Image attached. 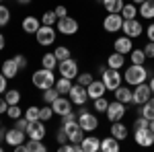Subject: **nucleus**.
Here are the masks:
<instances>
[{
	"mask_svg": "<svg viewBox=\"0 0 154 152\" xmlns=\"http://www.w3.org/2000/svg\"><path fill=\"white\" fill-rule=\"evenodd\" d=\"M150 76V70L144 66V64H131L128 70L123 72V78L130 86H136L140 82H146V78Z\"/></svg>",
	"mask_w": 154,
	"mask_h": 152,
	"instance_id": "obj_1",
	"label": "nucleus"
},
{
	"mask_svg": "<svg viewBox=\"0 0 154 152\" xmlns=\"http://www.w3.org/2000/svg\"><path fill=\"white\" fill-rule=\"evenodd\" d=\"M31 82H33V86H35V88L45 91V88H51V86L56 84V74H54V70H48V68H43V66H41V70L33 72Z\"/></svg>",
	"mask_w": 154,
	"mask_h": 152,
	"instance_id": "obj_2",
	"label": "nucleus"
},
{
	"mask_svg": "<svg viewBox=\"0 0 154 152\" xmlns=\"http://www.w3.org/2000/svg\"><path fill=\"white\" fill-rule=\"evenodd\" d=\"M99 72H101V80L105 82V88L107 91H115L117 86H121V72L115 70V68H99Z\"/></svg>",
	"mask_w": 154,
	"mask_h": 152,
	"instance_id": "obj_3",
	"label": "nucleus"
},
{
	"mask_svg": "<svg viewBox=\"0 0 154 152\" xmlns=\"http://www.w3.org/2000/svg\"><path fill=\"white\" fill-rule=\"evenodd\" d=\"M78 126L84 129V132H95L99 128V119H97L95 113H88L84 105H78Z\"/></svg>",
	"mask_w": 154,
	"mask_h": 152,
	"instance_id": "obj_4",
	"label": "nucleus"
},
{
	"mask_svg": "<svg viewBox=\"0 0 154 152\" xmlns=\"http://www.w3.org/2000/svg\"><path fill=\"white\" fill-rule=\"evenodd\" d=\"M150 97H152V88L146 82H140V84H136L131 88V103L134 105H144Z\"/></svg>",
	"mask_w": 154,
	"mask_h": 152,
	"instance_id": "obj_5",
	"label": "nucleus"
},
{
	"mask_svg": "<svg viewBox=\"0 0 154 152\" xmlns=\"http://www.w3.org/2000/svg\"><path fill=\"white\" fill-rule=\"evenodd\" d=\"M58 72L60 76H64V78H76L80 72H78V62L74 58H68V60H62V62H58Z\"/></svg>",
	"mask_w": 154,
	"mask_h": 152,
	"instance_id": "obj_6",
	"label": "nucleus"
},
{
	"mask_svg": "<svg viewBox=\"0 0 154 152\" xmlns=\"http://www.w3.org/2000/svg\"><path fill=\"white\" fill-rule=\"evenodd\" d=\"M35 37H37V43H39V45L48 47L56 41V29H54L51 25H41V27L37 29Z\"/></svg>",
	"mask_w": 154,
	"mask_h": 152,
	"instance_id": "obj_7",
	"label": "nucleus"
},
{
	"mask_svg": "<svg viewBox=\"0 0 154 152\" xmlns=\"http://www.w3.org/2000/svg\"><path fill=\"white\" fill-rule=\"evenodd\" d=\"M62 128L66 129L68 142H74V144H80V142H82L84 129L78 126V119H76V121H70V123H62Z\"/></svg>",
	"mask_w": 154,
	"mask_h": 152,
	"instance_id": "obj_8",
	"label": "nucleus"
},
{
	"mask_svg": "<svg viewBox=\"0 0 154 152\" xmlns=\"http://www.w3.org/2000/svg\"><path fill=\"white\" fill-rule=\"evenodd\" d=\"M121 25H123L121 12H109L103 21V29L107 33H117V31H121Z\"/></svg>",
	"mask_w": 154,
	"mask_h": 152,
	"instance_id": "obj_9",
	"label": "nucleus"
},
{
	"mask_svg": "<svg viewBox=\"0 0 154 152\" xmlns=\"http://www.w3.org/2000/svg\"><path fill=\"white\" fill-rule=\"evenodd\" d=\"M68 97H70L72 105H84V103L88 101V91H86V86H82V84L76 82V84H72Z\"/></svg>",
	"mask_w": 154,
	"mask_h": 152,
	"instance_id": "obj_10",
	"label": "nucleus"
},
{
	"mask_svg": "<svg viewBox=\"0 0 154 152\" xmlns=\"http://www.w3.org/2000/svg\"><path fill=\"white\" fill-rule=\"evenodd\" d=\"M121 31H123V35L131 37V39H136V37L142 35V23H138V19H123V25H121Z\"/></svg>",
	"mask_w": 154,
	"mask_h": 152,
	"instance_id": "obj_11",
	"label": "nucleus"
},
{
	"mask_svg": "<svg viewBox=\"0 0 154 152\" xmlns=\"http://www.w3.org/2000/svg\"><path fill=\"white\" fill-rule=\"evenodd\" d=\"M58 31L62 35H74V33H78V21L76 19H72V17H64V19H58Z\"/></svg>",
	"mask_w": 154,
	"mask_h": 152,
	"instance_id": "obj_12",
	"label": "nucleus"
},
{
	"mask_svg": "<svg viewBox=\"0 0 154 152\" xmlns=\"http://www.w3.org/2000/svg\"><path fill=\"white\" fill-rule=\"evenodd\" d=\"M48 134V128H45V121L37 119V121H29V128H27V136L31 140H43Z\"/></svg>",
	"mask_w": 154,
	"mask_h": 152,
	"instance_id": "obj_13",
	"label": "nucleus"
},
{
	"mask_svg": "<svg viewBox=\"0 0 154 152\" xmlns=\"http://www.w3.org/2000/svg\"><path fill=\"white\" fill-rule=\"evenodd\" d=\"M134 140H136L138 146L148 148V146L154 144V134L150 132V128H136V132H134Z\"/></svg>",
	"mask_w": 154,
	"mask_h": 152,
	"instance_id": "obj_14",
	"label": "nucleus"
},
{
	"mask_svg": "<svg viewBox=\"0 0 154 152\" xmlns=\"http://www.w3.org/2000/svg\"><path fill=\"white\" fill-rule=\"evenodd\" d=\"M125 105L123 103H119V101H113V103H109V107H107V119L109 121H121L123 119V115H125Z\"/></svg>",
	"mask_w": 154,
	"mask_h": 152,
	"instance_id": "obj_15",
	"label": "nucleus"
},
{
	"mask_svg": "<svg viewBox=\"0 0 154 152\" xmlns=\"http://www.w3.org/2000/svg\"><path fill=\"white\" fill-rule=\"evenodd\" d=\"M51 109H54V115H66V113H70L72 111V101H70V97L66 99L64 95H60L58 99L51 103Z\"/></svg>",
	"mask_w": 154,
	"mask_h": 152,
	"instance_id": "obj_16",
	"label": "nucleus"
},
{
	"mask_svg": "<svg viewBox=\"0 0 154 152\" xmlns=\"http://www.w3.org/2000/svg\"><path fill=\"white\" fill-rule=\"evenodd\" d=\"M113 49L115 51H119V54H123V56H128L131 49H134V43H131V37L128 35H121L117 37L115 41H113Z\"/></svg>",
	"mask_w": 154,
	"mask_h": 152,
	"instance_id": "obj_17",
	"label": "nucleus"
},
{
	"mask_svg": "<svg viewBox=\"0 0 154 152\" xmlns=\"http://www.w3.org/2000/svg\"><path fill=\"white\" fill-rule=\"evenodd\" d=\"M25 134H27V132H23V129H19V128L6 129V144L12 146V148H14V146H19V144H23Z\"/></svg>",
	"mask_w": 154,
	"mask_h": 152,
	"instance_id": "obj_18",
	"label": "nucleus"
},
{
	"mask_svg": "<svg viewBox=\"0 0 154 152\" xmlns=\"http://www.w3.org/2000/svg\"><path fill=\"white\" fill-rule=\"evenodd\" d=\"M80 146H82V152H97V150H101V138H97V136H84Z\"/></svg>",
	"mask_w": 154,
	"mask_h": 152,
	"instance_id": "obj_19",
	"label": "nucleus"
},
{
	"mask_svg": "<svg viewBox=\"0 0 154 152\" xmlns=\"http://www.w3.org/2000/svg\"><path fill=\"white\" fill-rule=\"evenodd\" d=\"M86 91H88V99H99V97H103L105 95V82L103 80H93L88 86H86Z\"/></svg>",
	"mask_w": 154,
	"mask_h": 152,
	"instance_id": "obj_20",
	"label": "nucleus"
},
{
	"mask_svg": "<svg viewBox=\"0 0 154 152\" xmlns=\"http://www.w3.org/2000/svg\"><path fill=\"white\" fill-rule=\"evenodd\" d=\"M138 12H140L142 19L152 21L154 19V0H144L142 4H138Z\"/></svg>",
	"mask_w": 154,
	"mask_h": 152,
	"instance_id": "obj_21",
	"label": "nucleus"
},
{
	"mask_svg": "<svg viewBox=\"0 0 154 152\" xmlns=\"http://www.w3.org/2000/svg\"><path fill=\"white\" fill-rule=\"evenodd\" d=\"M128 134H130V132H128V126H123L121 121H113V123H111V136H113V138H117L119 142L125 140V138H128Z\"/></svg>",
	"mask_w": 154,
	"mask_h": 152,
	"instance_id": "obj_22",
	"label": "nucleus"
},
{
	"mask_svg": "<svg viewBox=\"0 0 154 152\" xmlns=\"http://www.w3.org/2000/svg\"><path fill=\"white\" fill-rule=\"evenodd\" d=\"M0 72L11 80V78H14V76L19 74V66H17V62H14L12 58L11 60H4V62H2V70H0Z\"/></svg>",
	"mask_w": 154,
	"mask_h": 152,
	"instance_id": "obj_23",
	"label": "nucleus"
},
{
	"mask_svg": "<svg viewBox=\"0 0 154 152\" xmlns=\"http://www.w3.org/2000/svg\"><path fill=\"white\" fill-rule=\"evenodd\" d=\"M39 27H41V25H39V19H37V17H31V14H29V17H25V19H23V31H25V33L35 35Z\"/></svg>",
	"mask_w": 154,
	"mask_h": 152,
	"instance_id": "obj_24",
	"label": "nucleus"
},
{
	"mask_svg": "<svg viewBox=\"0 0 154 152\" xmlns=\"http://www.w3.org/2000/svg\"><path fill=\"white\" fill-rule=\"evenodd\" d=\"M113 95H115V101L123 103V105H130L131 103V88H128V86H117L113 91Z\"/></svg>",
	"mask_w": 154,
	"mask_h": 152,
	"instance_id": "obj_25",
	"label": "nucleus"
},
{
	"mask_svg": "<svg viewBox=\"0 0 154 152\" xmlns=\"http://www.w3.org/2000/svg\"><path fill=\"white\" fill-rule=\"evenodd\" d=\"M107 66L109 68H115V70H121L125 66V56L119 54V51H113L109 58H107Z\"/></svg>",
	"mask_w": 154,
	"mask_h": 152,
	"instance_id": "obj_26",
	"label": "nucleus"
},
{
	"mask_svg": "<svg viewBox=\"0 0 154 152\" xmlns=\"http://www.w3.org/2000/svg\"><path fill=\"white\" fill-rule=\"evenodd\" d=\"M119 148H121V146H119V140L113 138V136L101 140V150L103 152H119Z\"/></svg>",
	"mask_w": 154,
	"mask_h": 152,
	"instance_id": "obj_27",
	"label": "nucleus"
},
{
	"mask_svg": "<svg viewBox=\"0 0 154 152\" xmlns=\"http://www.w3.org/2000/svg\"><path fill=\"white\" fill-rule=\"evenodd\" d=\"M41 66L48 68V70H56V68H58V58H56V54H54V51L43 54V58H41Z\"/></svg>",
	"mask_w": 154,
	"mask_h": 152,
	"instance_id": "obj_28",
	"label": "nucleus"
},
{
	"mask_svg": "<svg viewBox=\"0 0 154 152\" xmlns=\"http://www.w3.org/2000/svg\"><path fill=\"white\" fill-rule=\"evenodd\" d=\"M56 88H58V93L60 95H68L70 93V88H72V80L70 78H64V76H60L58 80H56V84H54Z\"/></svg>",
	"mask_w": 154,
	"mask_h": 152,
	"instance_id": "obj_29",
	"label": "nucleus"
},
{
	"mask_svg": "<svg viewBox=\"0 0 154 152\" xmlns=\"http://www.w3.org/2000/svg\"><path fill=\"white\" fill-rule=\"evenodd\" d=\"M103 2V6H105L107 12H121V8H123V0H101Z\"/></svg>",
	"mask_w": 154,
	"mask_h": 152,
	"instance_id": "obj_30",
	"label": "nucleus"
},
{
	"mask_svg": "<svg viewBox=\"0 0 154 152\" xmlns=\"http://www.w3.org/2000/svg\"><path fill=\"white\" fill-rule=\"evenodd\" d=\"M140 115H144L146 119H154V99L152 97L144 105H140Z\"/></svg>",
	"mask_w": 154,
	"mask_h": 152,
	"instance_id": "obj_31",
	"label": "nucleus"
},
{
	"mask_svg": "<svg viewBox=\"0 0 154 152\" xmlns=\"http://www.w3.org/2000/svg\"><path fill=\"white\" fill-rule=\"evenodd\" d=\"M136 14H138V4H123V8H121V17L123 19H136Z\"/></svg>",
	"mask_w": 154,
	"mask_h": 152,
	"instance_id": "obj_32",
	"label": "nucleus"
},
{
	"mask_svg": "<svg viewBox=\"0 0 154 152\" xmlns=\"http://www.w3.org/2000/svg\"><path fill=\"white\" fill-rule=\"evenodd\" d=\"M4 99H6L8 105H19V101H21V93H19L17 88H8V91L4 93Z\"/></svg>",
	"mask_w": 154,
	"mask_h": 152,
	"instance_id": "obj_33",
	"label": "nucleus"
},
{
	"mask_svg": "<svg viewBox=\"0 0 154 152\" xmlns=\"http://www.w3.org/2000/svg\"><path fill=\"white\" fill-rule=\"evenodd\" d=\"M58 97H60V93H58V88H56V86L45 88V91H43V103H45V105H51Z\"/></svg>",
	"mask_w": 154,
	"mask_h": 152,
	"instance_id": "obj_34",
	"label": "nucleus"
},
{
	"mask_svg": "<svg viewBox=\"0 0 154 152\" xmlns=\"http://www.w3.org/2000/svg\"><path fill=\"white\" fill-rule=\"evenodd\" d=\"M27 150L29 152H45L48 146H45L41 140H31V138H29V142H27Z\"/></svg>",
	"mask_w": 154,
	"mask_h": 152,
	"instance_id": "obj_35",
	"label": "nucleus"
},
{
	"mask_svg": "<svg viewBox=\"0 0 154 152\" xmlns=\"http://www.w3.org/2000/svg\"><path fill=\"white\" fill-rule=\"evenodd\" d=\"M130 60H131V64H144L148 58H146L144 49H131L130 51Z\"/></svg>",
	"mask_w": 154,
	"mask_h": 152,
	"instance_id": "obj_36",
	"label": "nucleus"
},
{
	"mask_svg": "<svg viewBox=\"0 0 154 152\" xmlns=\"http://www.w3.org/2000/svg\"><path fill=\"white\" fill-rule=\"evenodd\" d=\"M93 107H95L97 113H105L107 107H109V101L105 99V95H103V97H99V99H93Z\"/></svg>",
	"mask_w": 154,
	"mask_h": 152,
	"instance_id": "obj_37",
	"label": "nucleus"
},
{
	"mask_svg": "<svg viewBox=\"0 0 154 152\" xmlns=\"http://www.w3.org/2000/svg\"><path fill=\"white\" fill-rule=\"evenodd\" d=\"M56 58H58V62H62V60H68V58H72V51L68 49L66 45H58L56 47Z\"/></svg>",
	"mask_w": 154,
	"mask_h": 152,
	"instance_id": "obj_38",
	"label": "nucleus"
},
{
	"mask_svg": "<svg viewBox=\"0 0 154 152\" xmlns=\"http://www.w3.org/2000/svg\"><path fill=\"white\" fill-rule=\"evenodd\" d=\"M41 23L43 25H54L58 23V17H56V11H48V12H43V17H41Z\"/></svg>",
	"mask_w": 154,
	"mask_h": 152,
	"instance_id": "obj_39",
	"label": "nucleus"
},
{
	"mask_svg": "<svg viewBox=\"0 0 154 152\" xmlns=\"http://www.w3.org/2000/svg\"><path fill=\"white\" fill-rule=\"evenodd\" d=\"M51 117H54V109H51V105L39 107V119H41V121H49Z\"/></svg>",
	"mask_w": 154,
	"mask_h": 152,
	"instance_id": "obj_40",
	"label": "nucleus"
},
{
	"mask_svg": "<svg viewBox=\"0 0 154 152\" xmlns=\"http://www.w3.org/2000/svg\"><path fill=\"white\" fill-rule=\"evenodd\" d=\"M8 23H11V11L0 4V27H6Z\"/></svg>",
	"mask_w": 154,
	"mask_h": 152,
	"instance_id": "obj_41",
	"label": "nucleus"
},
{
	"mask_svg": "<svg viewBox=\"0 0 154 152\" xmlns=\"http://www.w3.org/2000/svg\"><path fill=\"white\" fill-rule=\"evenodd\" d=\"M76 80H78V84H82V86H88L95 78H93V74H91V72H80V74L76 76Z\"/></svg>",
	"mask_w": 154,
	"mask_h": 152,
	"instance_id": "obj_42",
	"label": "nucleus"
},
{
	"mask_svg": "<svg viewBox=\"0 0 154 152\" xmlns=\"http://www.w3.org/2000/svg\"><path fill=\"white\" fill-rule=\"evenodd\" d=\"M6 115L11 117V119H19V117L23 115V111H21V107H19V105H8V109H6Z\"/></svg>",
	"mask_w": 154,
	"mask_h": 152,
	"instance_id": "obj_43",
	"label": "nucleus"
},
{
	"mask_svg": "<svg viewBox=\"0 0 154 152\" xmlns=\"http://www.w3.org/2000/svg\"><path fill=\"white\" fill-rule=\"evenodd\" d=\"M25 117H27L29 121H37V119H39V107H27Z\"/></svg>",
	"mask_w": 154,
	"mask_h": 152,
	"instance_id": "obj_44",
	"label": "nucleus"
},
{
	"mask_svg": "<svg viewBox=\"0 0 154 152\" xmlns=\"http://www.w3.org/2000/svg\"><path fill=\"white\" fill-rule=\"evenodd\" d=\"M56 142H58L60 146L68 142V136H66V129L62 128V126H60V128H58V132H56Z\"/></svg>",
	"mask_w": 154,
	"mask_h": 152,
	"instance_id": "obj_45",
	"label": "nucleus"
},
{
	"mask_svg": "<svg viewBox=\"0 0 154 152\" xmlns=\"http://www.w3.org/2000/svg\"><path fill=\"white\" fill-rule=\"evenodd\" d=\"M14 62H17V66H19V70H25V68H27V64H29V62H27V58H25L23 54H17V56H14Z\"/></svg>",
	"mask_w": 154,
	"mask_h": 152,
	"instance_id": "obj_46",
	"label": "nucleus"
},
{
	"mask_svg": "<svg viewBox=\"0 0 154 152\" xmlns=\"http://www.w3.org/2000/svg\"><path fill=\"white\" fill-rule=\"evenodd\" d=\"M148 123H150V119H146L144 115L136 117V121H134V129L136 128H148Z\"/></svg>",
	"mask_w": 154,
	"mask_h": 152,
	"instance_id": "obj_47",
	"label": "nucleus"
},
{
	"mask_svg": "<svg viewBox=\"0 0 154 152\" xmlns=\"http://www.w3.org/2000/svg\"><path fill=\"white\" fill-rule=\"evenodd\" d=\"M14 128L23 129V132H27V128H29V119L27 117H19L17 121H14Z\"/></svg>",
	"mask_w": 154,
	"mask_h": 152,
	"instance_id": "obj_48",
	"label": "nucleus"
},
{
	"mask_svg": "<svg viewBox=\"0 0 154 152\" xmlns=\"http://www.w3.org/2000/svg\"><path fill=\"white\" fill-rule=\"evenodd\" d=\"M144 54H146V58L154 60V41H148V43L144 45Z\"/></svg>",
	"mask_w": 154,
	"mask_h": 152,
	"instance_id": "obj_49",
	"label": "nucleus"
},
{
	"mask_svg": "<svg viewBox=\"0 0 154 152\" xmlns=\"http://www.w3.org/2000/svg\"><path fill=\"white\" fill-rule=\"evenodd\" d=\"M76 119H78V113H74V111H70V113L62 115V123H70V121H76Z\"/></svg>",
	"mask_w": 154,
	"mask_h": 152,
	"instance_id": "obj_50",
	"label": "nucleus"
},
{
	"mask_svg": "<svg viewBox=\"0 0 154 152\" xmlns=\"http://www.w3.org/2000/svg\"><path fill=\"white\" fill-rule=\"evenodd\" d=\"M56 17H58V19L68 17V8H66V6H56Z\"/></svg>",
	"mask_w": 154,
	"mask_h": 152,
	"instance_id": "obj_51",
	"label": "nucleus"
},
{
	"mask_svg": "<svg viewBox=\"0 0 154 152\" xmlns=\"http://www.w3.org/2000/svg\"><path fill=\"white\" fill-rule=\"evenodd\" d=\"M6 80H8V78H6V76H4V74L0 72V95L6 93Z\"/></svg>",
	"mask_w": 154,
	"mask_h": 152,
	"instance_id": "obj_52",
	"label": "nucleus"
},
{
	"mask_svg": "<svg viewBox=\"0 0 154 152\" xmlns=\"http://www.w3.org/2000/svg\"><path fill=\"white\" fill-rule=\"evenodd\" d=\"M6 109H8L6 99H4V97H0V115H2V113H6Z\"/></svg>",
	"mask_w": 154,
	"mask_h": 152,
	"instance_id": "obj_53",
	"label": "nucleus"
},
{
	"mask_svg": "<svg viewBox=\"0 0 154 152\" xmlns=\"http://www.w3.org/2000/svg\"><path fill=\"white\" fill-rule=\"evenodd\" d=\"M146 35H148V39H150V41H154V23L148 25V29H146Z\"/></svg>",
	"mask_w": 154,
	"mask_h": 152,
	"instance_id": "obj_54",
	"label": "nucleus"
},
{
	"mask_svg": "<svg viewBox=\"0 0 154 152\" xmlns=\"http://www.w3.org/2000/svg\"><path fill=\"white\" fill-rule=\"evenodd\" d=\"M14 152H29V150H27V144H19V146H14Z\"/></svg>",
	"mask_w": 154,
	"mask_h": 152,
	"instance_id": "obj_55",
	"label": "nucleus"
},
{
	"mask_svg": "<svg viewBox=\"0 0 154 152\" xmlns=\"http://www.w3.org/2000/svg\"><path fill=\"white\" fill-rule=\"evenodd\" d=\"M4 45H6V39H4V35H2V33H0V51H2V49H4Z\"/></svg>",
	"mask_w": 154,
	"mask_h": 152,
	"instance_id": "obj_56",
	"label": "nucleus"
},
{
	"mask_svg": "<svg viewBox=\"0 0 154 152\" xmlns=\"http://www.w3.org/2000/svg\"><path fill=\"white\" fill-rule=\"evenodd\" d=\"M148 128H150V132L154 134V119H150V123H148Z\"/></svg>",
	"mask_w": 154,
	"mask_h": 152,
	"instance_id": "obj_57",
	"label": "nucleus"
},
{
	"mask_svg": "<svg viewBox=\"0 0 154 152\" xmlns=\"http://www.w3.org/2000/svg\"><path fill=\"white\" fill-rule=\"evenodd\" d=\"M148 84H150V88H152V95H154V76L150 78V82H148Z\"/></svg>",
	"mask_w": 154,
	"mask_h": 152,
	"instance_id": "obj_58",
	"label": "nucleus"
},
{
	"mask_svg": "<svg viewBox=\"0 0 154 152\" xmlns=\"http://www.w3.org/2000/svg\"><path fill=\"white\" fill-rule=\"evenodd\" d=\"M17 2H19V4H29L31 0H17Z\"/></svg>",
	"mask_w": 154,
	"mask_h": 152,
	"instance_id": "obj_59",
	"label": "nucleus"
},
{
	"mask_svg": "<svg viewBox=\"0 0 154 152\" xmlns=\"http://www.w3.org/2000/svg\"><path fill=\"white\" fill-rule=\"evenodd\" d=\"M131 2H134V4H142L144 0H131Z\"/></svg>",
	"mask_w": 154,
	"mask_h": 152,
	"instance_id": "obj_60",
	"label": "nucleus"
},
{
	"mask_svg": "<svg viewBox=\"0 0 154 152\" xmlns=\"http://www.w3.org/2000/svg\"><path fill=\"white\" fill-rule=\"evenodd\" d=\"M0 128H2V121H0Z\"/></svg>",
	"mask_w": 154,
	"mask_h": 152,
	"instance_id": "obj_61",
	"label": "nucleus"
},
{
	"mask_svg": "<svg viewBox=\"0 0 154 152\" xmlns=\"http://www.w3.org/2000/svg\"><path fill=\"white\" fill-rule=\"evenodd\" d=\"M0 4H2V0H0Z\"/></svg>",
	"mask_w": 154,
	"mask_h": 152,
	"instance_id": "obj_62",
	"label": "nucleus"
}]
</instances>
